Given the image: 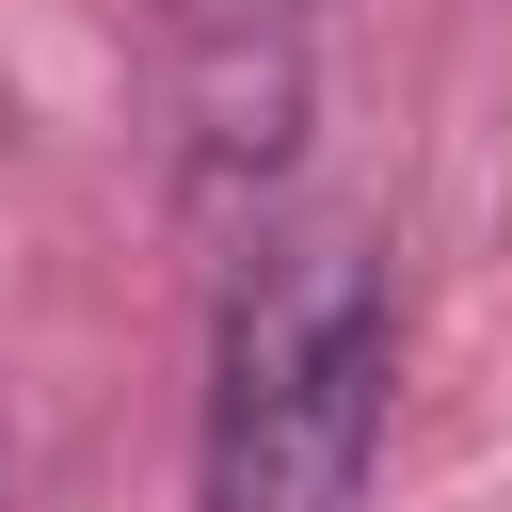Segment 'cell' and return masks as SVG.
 <instances>
[{
	"mask_svg": "<svg viewBox=\"0 0 512 512\" xmlns=\"http://www.w3.org/2000/svg\"><path fill=\"white\" fill-rule=\"evenodd\" d=\"M304 16H320V0H160V32H176V80H192V128H208V176L288 144Z\"/></svg>",
	"mask_w": 512,
	"mask_h": 512,
	"instance_id": "7a4b0ae2",
	"label": "cell"
},
{
	"mask_svg": "<svg viewBox=\"0 0 512 512\" xmlns=\"http://www.w3.org/2000/svg\"><path fill=\"white\" fill-rule=\"evenodd\" d=\"M400 400V288L352 224H272L224 272L208 400H192V512H368Z\"/></svg>",
	"mask_w": 512,
	"mask_h": 512,
	"instance_id": "6da1fadb",
	"label": "cell"
}]
</instances>
